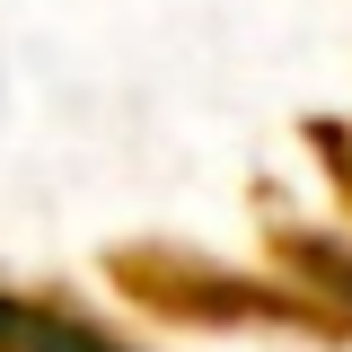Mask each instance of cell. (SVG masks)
I'll return each instance as SVG.
<instances>
[{"mask_svg": "<svg viewBox=\"0 0 352 352\" xmlns=\"http://www.w3.org/2000/svg\"><path fill=\"white\" fill-rule=\"evenodd\" d=\"M115 273H124V291L141 308H159L176 326H300V335H335V317L308 291H273V282H247L229 264H194L185 247H124Z\"/></svg>", "mask_w": 352, "mask_h": 352, "instance_id": "1", "label": "cell"}, {"mask_svg": "<svg viewBox=\"0 0 352 352\" xmlns=\"http://www.w3.org/2000/svg\"><path fill=\"white\" fill-rule=\"evenodd\" d=\"M273 256L291 264L300 282L291 291H308V300L335 317V335H352V247L344 238H308V229H273Z\"/></svg>", "mask_w": 352, "mask_h": 352, "instance_id": "3", "label": "cell"}, {"mask_svg": "<svg viewBox=\"0 0 352 352\" xmlns=\"http://www.w3.org/2000/svg\"><path fill=\"white\" fill-rule=\"evenodd\" d=\"M0 352H132L106 326H88L71 300H27V291H0Z\"/></svg>", "mask_w": 352, "mask_h": 352, "instance_id": "2", "label": "cell"}, {"mask_svg": "<svg viewBox=\"0 0 352 352\" xmlns=\"http://www.w3.org/2000/svg\"><path fill=\"white\" fill-rule=\"evenodd\" d=\"M308 141H317V159L335 168V185H344V203H352V124H308Z\"/></svg>", "mask_w": 352, "mask_h": 352, "instance_id": "4", "label": "cell"}]
</instances>
